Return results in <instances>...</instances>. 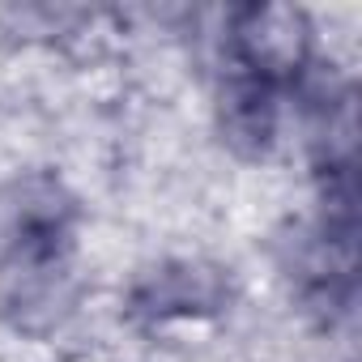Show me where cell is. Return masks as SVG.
Listing matches in <instances>:
<instances>
[{"label": "cell", "instance_id": "obj_2", "mask_svg": "<svg viewBox=\"0 0 362 362\" xmlns=\"http://www.w3.org/2000/svg\"><path fill=\"white\" fill-rule=\"evenodd\" d=\"M311 56V26L298 9H239L222 56L218 124L235 153L264 158L277 141L281 98Z\"/></svg>", "mask_w": 362, "mask_h": 362}, {"label": "cell", "instance_id": "obj_1", "mask_svg": "<svg viewBox=\"0 0 362 362\" xmlns=\"http://www.w3.org/2000/svg\"><path fill=\"white\" fill-rule=\"evenodd\" d=\"M81 209L52 170H26L0 188V315L26 337L56 332L77 307Z\"/></svg>", "mask_w": 362, "mask_h": 362}, {"label": "cell", "instance_id": "obj_3", "mask_svg": "<svg viewBox=\"0 0 362 362\" xmlns=\"http://www.w3.org/2000/svg\"><path fill=\"white\" fill-rule=\"evenodd\" d=\"M222 298H226V286H222L218 269H201V264H166L136 290V307L158 320L218 311Z\"/></svg>", "mask_w": 362, "mask_h": 362}]
</instances>
